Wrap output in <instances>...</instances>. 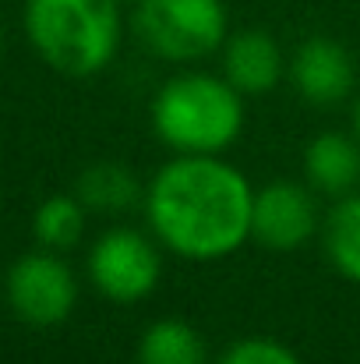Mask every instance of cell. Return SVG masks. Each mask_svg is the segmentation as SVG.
I'll use <instances>...</instances> for the list:
<instances>
[{
	"label": "cell",
	"instance_id": "1",
	"mask_svg": "<svg viewBox=\"0 0 360 364\" xmlns=\"http://www.w3.org/2000/svg\"><path fill=\"white\" fill-rule=\"evenodd\" d=\"M152 237L187 262H219L251 241L254 191L219 156H184L159 166L145 184Z\"/></svg>",
	"mask_w": 360,
	"mask_h": 364
},
{
	"label": "cell",
	"instance_id": "2",
	"mask_svg": "<svg viewBox=\"0 0 360 364\" xmlns=\"http://www.w3.org/2000/svg\"><path fill=\"white\" fill-rule=\"evenodd\" d=\"M25 36L57 75L92 78L120 50V0H25Z\"/></svg>",
	"mask_w": 360,
	"mask_h": 364
},
{
	"label": "cell",
	"instance_id": "3",
	"mask_svg": "<svg viewBox=\"0 0 360 364\" xmlns=\"http://www.w3.org/2000/svg\"><path fill=\"white\" fill-rule=\"evenodd\" d=\"M244 96L223 78L184 71L159 85L152 100V127L159 141L184 156H219L244 131Z\"/></svg>",
	"mask_w": 360,
	"mask_h": 364
},
{
	"label": "cell",
	"instance_id": "4",
	"mask_svg": "<svg viewBox=\"0 0 360 364\" xmlns=\"http://www.w3.org/2000/svg\"><path fill=\"white\" fill-rule=\"evenodd\" d=\"M134 32L148 53L170 64H191L230 39L223 0H134Z\"/></svg>",
	"mask_w": 360,
	"mask_h": 364
},
{
	"label": "cell",
	"instance_id": "5",
	"mask_svg": "<svg viewBox=\"0 0 360 364\" xmlns=\"http://www.w3.org/2000/svg\"><path fill=\"white\" fill-rule=\"evenodd\" d=\"M4 297L18 322L32 329H53L71 318L78 304V279L57 251L43 247L21 255L7 269Z\"/></svg>",
	"mask_w": 360,
	"mask_h": 364
},
{
	"label": "cell",
	"instance_id": "6",
	"mask_svg": "<svg viewBox=\"0 0 360 364\" xmlns=\"http://www.w3.org/2000/svg\"><path fill=\"white\" fill-rule=\"evenodd\" d=\"M163 244L141 230L114 227L89 251V279L92 287L114 304L145 301L163 276Z\"/></svg>",
	"mask_w": 360,
	"mask_h": 364
},
{
	"label": "cell",
	"instance_id": "7",
	"mask_svg": "<svg viewBox=\"0 0 360 364\" xmlns=\"http://www.w3.org/2000/svg\"><path fill=\"white\" fill-rule=\"evenodd\" d=\"M318 230V205L307 184L268 181L254 191L251 237L268 251H297Z\"/></svg>",
	"mask_w": 360,
	"mask_h": 364
},
{
	"label": "cell",
	"instance_id": "8",
	"mask_svg": "<svg viewBox=\"0 0 360 364\" xmlns=\"http://www.w3.org/2000/svg\"><path fill=\"white\" fill-rule=\"evenodd\" d=\"M286 78L293 82L297 96L311 107H336L354 92V57L347 53L343 43L329 39V36H311L304 39L290 64H286Z\"/></svg>",
	"mask_w": 360,
	"mask_h": 364
},
{
	"label": "cell",
	"instance_id": "9",
	"mask_svg": "<svg viewBox=\"0 0 360 364\" xmlns=\"http://www.w3.org/2000/svg\"><path fill=\"white\" fill-rule=\"evenodd\" d=\"M286 75V57L276 36L261 28H244L223 43V78L240 96H265Z\"/></svg>",
	"mask_w": 360,
	"mask_h": 364
},
{
	"label": "cell",
	"instance_id": "10",
	"mask_svg": "<svg viewBox=\"0 0 360 364\" xmlns=\"http://www.w3.org/2000/svg\"><path fill=\"white\" fill-rule=\"evenodd\" d=\"M304 173L307 184L322 195H354L360 188V138H350L343 131H325L311 138L304 149Z\"/></svg>",
	"mask_w": 360,
	"mask_h": 364
},
{
	"label": "cell",
	"instance_id": "11",
	"mask_svg": "<svg viewBox=\"0 0 360 364\" xmlns=\"http://www.w3.org/2000/svg\"><path fill=\"white\" fill-rule=\"evenodd\" d=\"M75 195L82 198V205L89 213H110V216L127 213L138 202H145L141 181L120 163H92L89 170H82Z\"/></svg>",
	"mask_w": 360,
	"mask_h": 364
},
{
	"label": "cell",
	"instance_id": "12",
	"mask_svg": "<svg viewBox=\"0 0 360 364\" xmlns=\"http://www.w3.org/2000/svg\"><path fill=\"white\" fill-rule=\"evenodd\" d=\"M138 364H205L202 333L184 318H156L138 340Z\"/></svg>",
	"mask_w": 360,
	"mask_h": 364
},
{
	"label": "cell",
	"instance_id": "13",
	"mask_svg": "<svg viewBox=\"0 0 360 364\" xmlns=\"http://www.w3.org/2000/svg\"><path fill=\"white\" fill-rule=\"evenodd\" d=\"M325 255L336 265V272L350 283H360V195L336 198V205L325 213L322 223Z\"/></svg>",
	"mask_w": 360,
	"mask_h": 364
},
{
	"label": "cell",
	"instance_id": "14",
	"mask_svg": "<svg viewBox=\"0 0 360 364\" xmlns=\"http://www.w3.org/2000/svg\"><path fill=\"white\" fill-rule=\"evenodd\" d=\"M85 213L78 195H50L32 216V234L50 251H71L85 234Z\"/></svg>",
	"mask_w": 360,
	"mask_h": 364
},
{
	"label": "cell",
	"instance_id": "15",
	"mask_svg": "<svg viewBox=\"0 0 360 364\" xmlns=\"http://www.w3.org/2000/svg\"><path fill=\"white\" fill-rule=\"evenodd\" d=\"M216 364H304L290 347H283L279 340L268 336H247L230 343Z\"/></svg>",
	"mask_w": 360,
	"mask_h": 364
},
{
	"label": "cell",
	"instance_id": "16",
	"mask_svg": "<svg viewBox=\"0 0 360 364\" xmlns=\"http://www.w3.org/2000/svg\"><path fill=\"white\" fill-rule=\"evenodd\" d=\"M354 127H357V138H360V103H357V110H354Z\"/></svg>",
	"mask_w": 360,
	"mask_h": 364
},
{
	"label": "cell",
	"instance_id": "17",
	"mask_svg": "<svg viewBox=\"0 0 360 364\" xmlns=\"http://www.w3.org/2000/svg\"><path fill=\"white\" fill-rule=\"evenodd\" d=\"M0 50H4V32H0Z\"/></svg>",
	"mask_w": 360,
	"mask_h": 364
}]
</instances>
